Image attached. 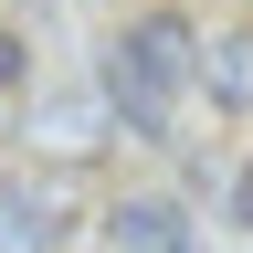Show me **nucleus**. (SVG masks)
Segmentation results:
<instances>
[{
    "mask_svg": "<svg viewBox=\"0 0 253 253\" xmlns=\"http://www.w3.org/2000/svg\"><path fill=\"white\" fill-rule=\"evenodd\" d=\"M221 211H232V232L253 243V158H243V169H232V190H221Z\"/></svg>",
    "mask_w": 253,
    "mask_h": 253,
    "instance_id": "nucleus-5",
    "label": "nucleus"
},
{
    "mask_svg": "<svg viewBox=\"0 0 253 253\" xmlns=\"http://www.w3.org/2000/svg\"><path fill=\"white\" fill-rule=\"evenodd\" d=\"M106 84H116V126H126V137L169 148L179 137L169 106L201 95V32H190L179 11H137V21L116 32V53H106Z\"/></svg>",
    "mask_w": 253,
    "mask_h": 253,
    "instance_id": "nucleus-1",
    "label": "nucleus"
},
{
    "mask_svg": "<svg viewBox=\"0 0 253 253\" xmlns=\"http://www.w3.org/2000/svg\"><path fill=\"white\" fill-rule=\"evenodd\" d=\"M0 84H21V42H11V32H0Z\"/></svg>",
    "mask_w": 253,
    "mask_h": 253,
    "instance_id": "nucleus-6",
    "label": "nucleus"
},
{
    "mask_svg": "<svg viewBox=\"0 0 253 253\" xmlns=\"http://www.w3.org/2000/svg\"><path fill=\"white\" fill-rule=\"evenodd\" d=\"M0 243H63V190L42 179V190H32V179H0Z\"/></svg>",
    "mask_w": 253,
    "mask_h": 253,
    "instance_id": "nucleus-4",
    "label": "nucleus"
},
{
    "mask_svg": "<svg viewBox=\"0 0 253 253\" xmlns=\"http://www.w3.org/2000/svg\"><path fill=\"white\" fill-rule=\"evenodd\" d=\"M201 95L211 116H253V32H201Z\"/></svg>",
    "mask_w": 253,
    "mask_h": 253,
    "instance_id": "nucleus-3",
    "label": "nucleus"
},
{
    "mask_svg": "<svg viewBox=\"0 0 253 253\" xmlns=\"http://www.w3.org/2000/svg\"><path fill=\"white\" fill-rule=\"evenodd\" d=\"M106 243L116 253H201V232H190L179 201H116L106 211Z\"/></svg>",
    "mask_w": 253,
    "mask_h": 253,
    "instance_id": "nucleus-2",
    "label": "nucleus"
}]
</instances>
